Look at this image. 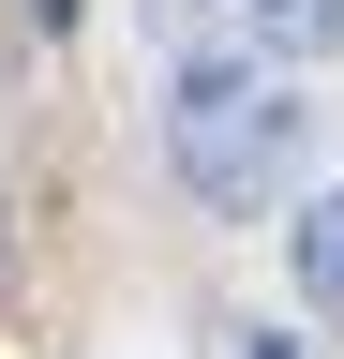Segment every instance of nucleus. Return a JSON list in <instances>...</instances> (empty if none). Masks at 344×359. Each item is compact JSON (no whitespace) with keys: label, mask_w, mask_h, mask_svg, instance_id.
<instances>
[{"label":"nucleus","mask_w":344,"mask_h":359,"mask_svg":"<svg viewBox=\"0 0 344 359\" xmlns=\"http://www.w3.org/2000/svg\"><path fill=\"white\" fill-rule=\"evenodd\" d=\"M299 150H315V105L270 75V60H240V45H209V60L165 75V165H180V195L195 210H270Z\"/></svg>","instance_id":"f257e3e1"},{"label":"nucleus","mask_w":344,"mask_h":359,"mask_svg":"<svg viewBox=\"0 0 344 359\" xmlns=\"http://www.w3.org/2000/svg\"><path fill=\"white\" fill-rule=\"evenodd\" d=\"M209 30L284 75V60H329V45H344V0H209Z\"/></svg>","instance_id":"f03ea898"},{"label":"nucleus","mask_w":344,"mask_h":359,"mask_svg":"<svg viewBox=\"0 0 344 359\" xmlns=\"http://www.w3.org/2000/svg\"><path fill=\"white\" fill-rule=\"evenodd\" d=\"M284 269H299V314H329V330H344V180L284 210Z\"/></svg>","instance_id":"7ed1b4c3"},{"label":"nucleus","mask_w":344,"mask_h":359,"mask_svg":"<svg viewBox=\"0 0 344 359\" xmlns=\"http://www.w3.org/2000/svg\"><path fill=\"white\" fill-rule=\"evenodd\" d=\"M15 15H30V30H75V0H15Z\"/></svg>","instance_id":"20e7f679"}]
</instances>
